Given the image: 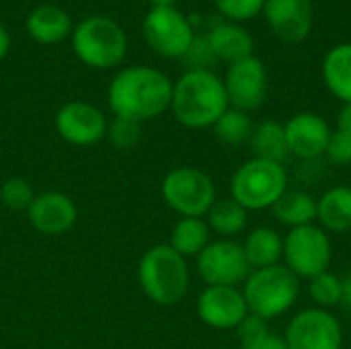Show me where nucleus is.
Here are the masks:
<instances>
[{
    "mask_svg": "<svg viewBox=\"0 0 351 349\" xmlns=\"http://www.w3.org/2000/svg\"><path fill=\"white\" fill-rule=\"evenodd\" d=\"M241 290L249 313L271 323L296 306L302 294V280L284 263H278L271 267L253 269Z\"/></svg>",
    "mask_w": 351,
    "mask_h": 349,
    "instance_id": "nucleus-4",
    "label": "nucleus"
},
{
    "mask_svg": "<svg viewBox=\"0 0 351 349\" xmlns=\"http://www.w3.org/2000/svg\"><path fill=\"white\" fill-rule=\"evenodd\" d=\"M152 8H173L177 0H150Z\"/></svg>",
    "mask_w": 351,
    "mask_h": 349,
    "instance_id": "nucleus-39",
    "label": "nucleus"
},
{
    "mask_svg": "<svg viewBox=\"0 0 351 349\" xmlns=\"http://www.w3.org/2000/svg\"><path fill=\"white\" fill-rule=\"evenodd\" d=\"M222 82L226 88L228 105L234 109L251 113L259 109L267 99L269 74L263 60H259L255 53L234 64H228Z\"/></svg>",
    "mask_w": 351,
    "mask_h": 349,
    "instance_id": "nucleus-12",
    "label": "nucleus"
},
{
    "mask_svg": "<svg viewBox=\"0 0 351 349\" xmlns=\"http://www.w3.org/2000/svg\"><path fill=\"white\" fill-rule=\"evenodd\" d=\"M25 29L33 41L43 45H53L64 41L68 35H72L74 25L64 8L56 4H39L27 14Z\"/></svg>",
    "mask_w": 351,
    "mask_h": 349,
    "instance_id": "nucleus-18",
    "label": "nucleus"
},
{
    "mask_svg": "<svg viewBox=\"0 0 351 349\" xmlns=\"http://www.w3.org/2000/svg\"><path fill=\"white\" fill-rule=\"evenodd\" d=\"M343 349H346V348H343ZM350 349H351V348H350Z\"/></svg>",
    "mask_w": 351,
    "mask_h": 349,
    "instance_id": "nucleus-40",
    "label": "nucleus"
},
{
    "mask_svg": "<svg viewBox=\"0 0 351 349\" xmlns=\"http://www.w3.org/2000/svg\"><path fill=\"white\" fill-rule=\"evenodd\" d=\"M230 197L249 214L265 212L288 191V169L284 163L249 158L230 177Z\"/></svg>",
    "mask_w": 351,
    "mask_h": 349,
    "instance_id": "nucleus-5",
    "label": "nucleus"
},
{
    "mask_svg": "<svg viewBox=\"0 0 351 349\" xmlns=\"http://www.w3.org/2000/svg\"><path fill=\"white\" fill-rule=\"evenodd\" d=\"M199 321L216 331H237L249 315L243 290L237 286H206L195 302Z\"/></svg>",
    "mask_w": 351,
    "mask_h": 349,
    "instance_id": "nucleus-13",
    "label": "nucleus"
},
{
    "mask_svg": "<svg viewBox=\"0 0 351 349\" xmlns=\"http://www.w3.org/2000/svg\"><path fill=\"white\" fill-rule=\"evenodd\" d=\"M181 60L187 70H212V66L218 62L208 41V35H195Z\"/></svg>",
    "mask_w": 351,
    "mask_h": 349,
    "instance_id": "nucleus-32",
    "label": "nucleus"
},
{
    "mask_svg": "<svg viewBox=\"0 0 351 349\" xmlns=\"http://www.w3.org/2000/svg\"><path fill=\"white\" fill-rule=\"evenodd\" d=\"M107 119L99 107L86 101H70L56 113V132L72 146H95L107 136Z\"/></svg>",
    "mask_w": 351,
    "mask_h": 349,
    "instance_id": "nucleus-14",
    "label": "nucleus"
},
{
    "mask_svg": "<svg viewBox=\"0 0 351 349\" xmlns=\"http://www.w3.org/2000/svg\"><path fill=\"white\" fill-rule=\"evenodd\" d=\"M313 0H265L263 14L278 39L300 43L313 29Z\"/></svg>",
    "mask_w": 351,
    "mask_h": 349,
    "instance_id": "nucleus-17",
    "label": "nucleus"
},
{
    "mask_svg": "<svg viewBox=\"0 0 351 349\" xmlns=\"http://www.w3.org/2000/svg\"><path fill=\"white\" fill-rule=\"evenodd\" d=\"M274 218L290 228L306 226L317 222V197L302 189H288L271 208Z\"/></svg>",
    "mask_w": 351,
    "mask_h": 349,
    "instance_id": "nucleus-24",
    "label": "nucleus"
},
{
    "mask_svg": "<svg viewBox=\"0 0 351 349\" xmlns=\"http://www.w3.org/2000/svg\"><path fill=\"white\" fill-rule=\"evenodd\" d=\"M325 156L335 167H348V165H351L350 134L339 132V130H333V134L329 138V144H327V150H325Z\"/></svg>",
    "mask_w": 351,
    "mask_h": 349,
    "instance_id": "nucleus-33",
    "label": "nucleus"
},
{
    "mask_svg": "<svg viewBox=\"0 0 351 349\" xmlns=\"http://www.w3.org/2000/svg\"><path fill=\"white\" fill-rule=\"evenodd\" d=\"M35 195L31 183L23 177H8L0 187V202L12 212H27Z\"/></svg>",
    "mask_w": 351,
    "mask_h": 349,
    "instance_id": "nucleus-29",
    "label": "nucleus"
},
{
    "mask_svg": "<svg viewBox=\"0 0 351 349\" xmlns=\"http://www.w3.org/2000/svg\"><path fill=\"white\" fill-rule=\"evenodd\" d=\"M333 261V241L327 230L317 222L290 228L284 234L282 263L300 280H313L315 276L329 272Z\"/></svg>",
    "mask_w": 351,
    "mask_h": 349,
    "instance_id": "nucleus-8",
    "label": "nucleus"
},
{
    "mask_svg": "<svg viewBox=\"0 0 351 349\" xmlns=\"http://www.w3.org/2000/svg\"><path fill=\"white\" fill-rule=\"evenodd\" d=\"M144 41L162 58H183L195 33L191 21L173 8H150L142 21Z\"/></svg>",
    "mask_w": 351,
    "mask_h": 349,
    "instance_id": "nucleus-11",
    "label": "nucleus"
},
{
    "mask_svg": "<svg viewBox=\"0 0 351 349\" xmlns=\"http://www.w3.org/2000/svg\"><path fill=\"white\" fill-rule=\"evenodd\" d=\"M206 222L210 226V232L218 239H230L237 241L243 232H247L249 226V212L237 204L230 195L218 197L214 206L206 214Z\"/></svg>",
    "mask_w": 351,
    "mask_h": 349,
    "instance_id": "nucleus-23",
    "label": "nucleus"
},
{
    "mask_svg": "<svg viewBox=\"0 0 351 349\" xmlns=\"http://www.w3.org/2000/svg\"><path fill=\"white\" fill-rule=\"evenodd\" d=\"M228 107L224 82L212 70H185L173 82L171 111L183 128H212Z\"/></svg>",
    "mask_w": 351,
    "mask_h": 349,
    "instance_id": "nucleus-2",
    "label": "nucleus"
},
{
    "mask_svg": "<svg viewBox=\"0 0 351 349\" xmlns=\"http://www.w3.org/2000/svg\"><path fill=\"white\" fill-rule=\"evenodd\" d=\"M321 74L329 93L343 105L351 103V43H339L323 58Z\"/></svg>",
    "mask_w": 351,
    "mask_h": 349,
    "instance_id": "nucleus-22",
    "label": "nucleus"
},
{
    "mask_svg": "<svg viewBox=\"0 0 351 349\" xmlns=\"http://www.w3.org/2000/svg\"><path fill=\"white\" fill-rule=\"evenodd\" d=\"M160 193L165 204L181 218H206L218 200L214 179L189 165L171 169L160 183Z\"/></svg>",
    "mask_w": 351,
    "mask_h": 349,
    "instance_id": "nucleus-7",
    "label": "nucleus"
},
{
    "mask_svg": "<svg viewBox=\"0 0 351 349\" xmlns=\"http://www.w3.org/2000/svg\"><path fill=\"white\" fill-rule=\"evenodd\" d=\"M138 282L150 302L175 306L187 296L191 286L187 259L169 245H154L140 257Z\"/></svg>",
    "mask_w": 351,
    "mask_h": 349,
    "instance_id": "nucleus-3",
    "label": "nucleus"
},
{
    "mask_svg": "<svg viewBox=\"0 0 351 349\" xmlns=\"http://www.w3.org/2000/svg\"><path fill=\"white\" fill-rule=\"evenodd\" d=\"M253 119L249 117L247 111H241V109H234V107H228L220 119L212 125L216 138L226 144V146H241V144H247L251 140V134H253Z\"/></svg>",
    "mask_w": 351,
    "mask_h": 349,
    "instance_id": "nucleus-27",
    "label": "nucleus"
},
{
    "mask_svg": "<svg viewBox=\"0 0 351 349\" xmlns=\"http://www.w3.org/2000/svg\"><path fill=\"white\" fill-rule=\"evenodd\" d=\"M306 292H308V298L313 300V306L333 311L335 306L341 304V294H343L341 276L333 274L331 269L323 272L306 282Z\"/></svg>",
    "mask_w": 351,
    "mask_h": 349,
    "instance_id": "nucleus-28",
    "label": "nucleus"
},
{
    "mask_svg": "<svg viewBox=\"0 0 351 349\" xmlns=\"http://www.w3.org/2000/svg\"><path fill=\"white\" fill-rule=\"evenodd\" d=\"M197 276L206 286H237L241 288L243 282L253 272L243 245L230 239H216L195 257Z\"/></svg>",
    "mask_w": 351,
    "mask_h": 349,
    "instance_id": "nucleus-10",
    "label": "nucleus"
},
{
    "mask_svg": "<svg viewBox=\"0 0 351 349\" xmlns=\"http://www.w3.org/2000/svg\"><path fill=\"white\" fill-rule=\"evenodd\" d=\"M8 49H10V35H8L6 27L0 23V60H4L8 56Z\"/></svg>",
    "mask_w": 351,
    "mask_h": 349,
    "instance_id": "nucleus-38",
    "label": "nucleus"
},
{
    "mask_svg": "<svg viewBox=\"0 0 351 349\" xmlns=\"http://www.w3.org/2000/svg\"><path fill=\"white\" fill-rule=\"evenodd\" d=\"M249 144H251L253 156H257V158L286 163V158L290 156L284 123H280L276 119H265V121L257 123L253 128Z\"/></svg>",
    "mask_w": 351,
    "mask_h": 349,
    "instance_id": "nucleus-26",
    "label": "nucleus"
},
{
    "mask_svg": "<svg viewBox=\"0 0 351 349\" xmlns=\"http://www.w3.org/2000/svg\"><path fill=\"white\" fill-rule=\"evenodd\" d=\"M284 339L288 349H343V325L333 311L308 306L292 315Z\"/></svg>",
    "mask_w": 351,
    "mask_h": 349,
    "instance_id": "nucleus-9",
    "label": "nucleus"
},
{
    "mask_svg": "<svg viewBox=\"0 0 351 349\" xmlns=\"http://www.w3.org/2000/svg\"><path fill=\"white\" fill-rule=\"evenodd\" d=\"M142 136V128L136 121L130 119H119L115 117L109 125H107V140L113 148L117 150H132Z\"/></svg>",
    "mask_w": 351,
    "mask_h": 349,
    "instance_id": "nucleus-30",
    "label": "nucleus"
},
{
    "mask_svg": "<svg viewBox=\"0 0 351 349\" xmlns=\"http://www.w3.org/2000/svg\"><path fill=\"white\" fill-rule=\"evenodd\" d=\"M267 331H271L269 329V321H265V319H261V317H257V315H247L245 317V321L237 327V335H239V339H241V346L243 344H249V341H253V339H257V337H261V335H265Z\"/></svg>",
    "mask_w": 351,
    "mask_h": 349,
    "instance_id": "nucleus-34",
    "label": "nucleus"
},
{
    "mask_svg": "<svg viewBox=\"0 0 351 349\" xmlns=\"http://www.w3.org/2000/svg\"><path fill=\"white\" fill-rule=\"evenodd\" d=\"M70 37L76 58L88 68H115L128 53L125 31L109 16H86L74 25Z\"/></svg>",
    "mask_w": 351,
    "mask_h": 349,
    "instance_id": "nucleus-6",
    "label": "nucleus"
},
{
    "mask_svg": "<svg viewBox=\"0 0 351 349\" xmlns=\"http://www.w3.org/2000/svg\"><path fill=\"white\" fill-rule=\"evenodd\" d=\"M317 224L329 234L351 232V185L329 187L317 197Z\"/></svg>",
    "mask_w": 351,
    "mask_h": 349,
    "instance_id": "nucleus-20",
    "label": "nucleus"
},
{
    "mask_svg": "<svg viewBox=\"0 0 351 349\" xmlns=\"http://www.w3.org/2000/svg\"><path fill=\"white\" fill-rule=\"evenodd\" d=\"M212 241L206 218H179L171 230L169 247L181 257H197Z\"/></svg>",
    "mask_w": 351,
    "mask_h": 349,
    "instance_id": "nucleus-25",
    "label": "nucleus"
},
{
    "mask_svg": "<svg viewBox=\"0 0 351 349\" xmlns=\"http://www.w3.org/2000/svg\"><path fill=\"white\" fill-rule=\"evenodd\" d=\"M173 80L152 66L119 70L107 88V103L115 117L136 123L154 119L171 109Z\"/></svg>",
    "mask_w": 351,
    "mask_h": 349,
    "instance_id": "nucleus-1",
    "label": "nucleus"
},
{
    "mask_svg": "<svg viewBox=\"0 0 351 349\" xmlns=\"http://www.w3.org/2000/svg\"><path fill=\"white\" fill-rule=\"evenodd\" d=\"M339 132H346L351 136V103H346L341 105L339 113H337V128Z\"/></svg>",
    "mask_w": 351,
    "mask_h": 349,
    "instance_id": "nucleus-36",
    "label": "nucleus"
},
{
    "mask_svg": "<svg viewBox=\"0 0 351 349\" xmlns=\"http://www.w3.org/2000/svg\"><path fill=\"white\" fill-rule=\"evenodd\" d=\"M214 4L218 12L230 23H243L261 14L265 0H214Z\"/></svg>",
    "mask_w": 351,
    "mask_h": 349,
    "instance_id": "nucleus-31",
    "label": "nucleus"
},
{
    "mask_svg": "<svg viewBox=\"0 0 351 349\" xmlns=\"http://www.w3.org/2000/svg\"><path fill=\"white\" fill-rule=\"evenodd\" d=\"M27 220L43 237H62L74 228L78 210L70 195L62 191H45L35 195L27 210Z\"/></svg>",
    "mask_w": 351,
    "mask_h": 349,
    "instance_id": "nucleus-16",
    "label": "nucleus"
},
{
    "mask_svg": "<svg viewBox=\"0 0 351 349\" xmlns=\"http://www.w3.org/2000/svg\"><path fill=\"white\" fill-rule=\"evenodd\" d=\"M290 156L315 160L325 156L329 138L333 134L327 119L313 111H300L284 123Z\"/></svg>",
    "mask_w": 351,
    "mask_h": 349,
    "instance_id": "nucleus-15",
    "label": "nucleus"
},
{
    "mask_svg": "<svg viewBox=\"0 0 351 349\" xmlns=\"http://www.w3.org/2000/svg\"><path fill=\"white\" fill-rule=\"evenodd\" d=\"M341 284H343V294H341V309L351 315V272L346 276H341Z\"/></svg>",
    "mask_w": 351,
    "mask_h": 349,
    "instance_id": "nucleus-37",
    "label": "nucleus"
},
{
    "mask_svg": "<svg viewBox=\"0 0 351 349\" xmlns=\"http://www.w3.org/2000/svg\"><path fill=\"white\" fill-rule=\"evenodd\" d=\"M243 349H288L286 346V339L284 335H278L274 331H267L265 335L249 341V344H243Z\"/></svg>",
    "mask_w": 351,
    "mask_h": 349,
    "instance_id": "nucleus-35",
    "label": "nucleus"
},
{
    "mask_svg": "<svg viewBox=\"0 0 351 349\" xmlns=\"http://www.w3.org/2000/svg\"><path fill=\"white\" fill-rule=\"evenodd\" d=\"M208 41L212 45L216 60L228 64L253 56V47H255L253 35L245 27H241V23H230V21L214 25L208 33Z\"/></svg>",
    "mask_w": 351,
    "mask_h": 349,
    "instance_id": "nucleus-21",
    "label": "nucleus"
},
{
    "mask_svg": "<svg viewBox=\"0 0 351 349\" xmlns=\"http://www.w3.org/2000/svg\"><path fill=\"white\" fill-rule=\"evenodd\" d=\"M243 251L251 269H263L282 263L284 257V234L274 226H255L247 230L243 239Z\"/></svg>",
    "mask_w": 351,
    "mask_h": 349,
    "instance_id": "nucleus-19",
    "label": "nucleus"
}]
</instances>
